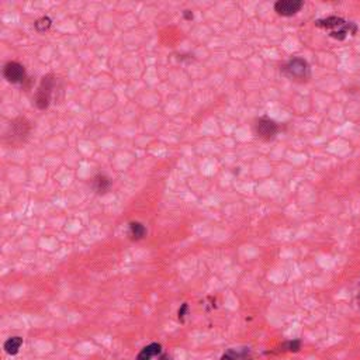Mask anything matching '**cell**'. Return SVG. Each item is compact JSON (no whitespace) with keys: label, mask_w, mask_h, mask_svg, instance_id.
I'll return each instance as SVG.
<instances>
[{"label":"cell","mask_w":360,"mask_h":360,"mask_svg":"<svg viewBox=\"0 0 360 360\" xmlns=\"http://www.w3.org/2000/svg\"><path fill=\"white\" fill-rule=\"evenodd\" d=\"M54 86H55V76L54 75L44 76L43 80H41V85L38 87L37 96H36V104H37V107L40 110L48 109Z\"/></svg>","instance_id":"1"},{"label":"cell","mask_w":360,"mask_h":360,"mask_svg":"<svg viewBox=\"0 0 360 360\" xmlns=\"http://www.w3.org/2000/svg\"><path fill=\"white\" fill-rule=\"evenodd\" d=\"M284 74L293 79L305 80L310 78V67L303 58H294L284 65Z\"/></svg>","instance_id":"2"},{"label":"cell","mask_w":360,"mask_h":360,"mask_svg":"<svg viewBox=\"0 0 360 360\" xmlns=\"http://www.w3.org/2000/svg\"><path fill=\"white\" fill-rule=\"evenodd\" d=\"M279 131V127L273 120H270L268 117H262L255 122V133L259 138L265 141L273 140Z\"/></svg>","instance_id":"3"},{"label":"cell","mask_w":360,"mask_h":360,"mask_svg":"<svg viewBox=\"0 0 360 360\" xmlns=\"http://www.w3.org/2000/svg\"><path fill=\"white\" fill-rule=\"evenodd\" d=\"M304 3L301 0H279L275 3V10L283 17H290L299 13Z\"/></svg>","instance_id":"4"},{"label":"cell","mask_w":360,"mask_h":360,"mask_svg":"<svg viewBox=\"0 0 360 360\" xmlns=\"http://www.w3.org/2000/svg\"><path fill=\"white\" fill-rule=\"evenodd\" d=\"M3 75L10 83H21L25 79V69L19 62H9L3 69Z\"/></svg>","instance_id":"5"},{"label":"cell","mask_w":360,"mask_h":360,"mask_svg":"<svg viewBox=\"0 0 360 360\" xmlns=\"http://www.w3.org/2000/svg\"><path fill=\"white\" fill-rule=\"evenodd\" d=\"M346 24H348V23L343 19H339V17H328V19L318 20L317 23H315V25L319 27V28H328V30L332 28V31L341 30V28H343ZM332 31H331V32H332Z\"/></svg>","instance_id":"6"},{"label":"cell","mask_w":360,"mask_h":360,"mask_svg":"<svg viewBox=\"0 0 360 360\" xmlns=\"http://www.w3.org/2000/svg\"><path fill=\"white\" fill-rule=\"evenodd\" d=\"M160 353H162V346L159 343H151L141 350L137 356V360H152L155 356H159Z\"/></svg>","instance_id":"7"},{"label":"cell","mask_w":360,"mask_h":360,"mask_svg":"<svg viewBox=\"0 0 360 360\" xmlns=\"http://www.w3.org/2000/svg\"><path fill=\"white\" fill-rule=\"evenodd\" d=\"M21 345H23V338H20V336H12V338H9V339L5 342L3 348H5V352H6L7 354L14 356V354L19 353Z\"/></svg>","instance_id":"8"},{"label":"cell","mask_w":360,"mask_h":360,"mask_svg":"<svg viewBox=\"0 0 360 360\" xmlns=\"http://www.w3.org/2000/svg\"><path fill=\"white\" fill-rule=\"evenodd\" d=\"M92 186L93 190L97 194H104V193H107V190L110 189V180H109V177H106L104 175H97L93 179Z\"/></svg>","instance_id":"9"},{"label":"cell","mask_w":360,"mask_h":360,"mask_svg":"<svg viewBox=\"0 0 360 360\" xmlns=\"http://www.w3.org/2000/svg\"><path fill=\"white\" fill-rule=\"evenodd\" d=\"M147 234V230L145 226L142 225L141 222H137V221H133L129 224V237L134 239V241H140L145 237Z\"/></svg>","instance_id":"10"},{"label":"cell","mask_w":360,"mask_h":360,"mask_svg":"<svg viewBox=\"0 0 360 360\" xmlns=\"http://www.w3.org/2000/svg\"><path fill=\"white\" fill-rule=\"evenodd\" d=\"M301 349V342L299 339H294V341H287L284 342L280 346L281 352H299Z\"/></svg>","instance_id":"11"},{"label":"cell","mask_w":360,"mask_h":360,"mask_svg":"<svg viewBox=\"0 0 360 360\" xmlns=\"http://www.w3.org/2000/svg\"><path fill=\"white\" fill-rule=\"evenodd\" d=\"M49 27H51V19H49V17H43V19L37 20V23H36V28H37V31H40V32L47 31Z\"/></svg>","instance_id":"12"},{"label":"cell","mask_w":360,"mask_h":360,"mask_svg":"<svg viewBox=\"0 0 360 360\" xmlns=\"http://www.w3.org/2000/svg\"><path fill=\"white\" fill-rule=\"evenodd\" d=\"M221 360H237V356H235V350H234V349H230V350H226L225 353L221 356Z\"/></svg>","instance_id":"13"},{"label":"cell","mask_w":360,"mask_h":360,"mask_svg":"<svg viewBox=\"0 0 360 360\" xmlns=\"http://www.w3.org/2000/svg\"><path fill=\"white\" fill-rule=\"evenodd\" d=\"M186 311H187V304H183L182 305V310H179V319L183 322L184 321V314H186Z\"/></svg>","instance_id":"14"},{"label":"cell","mask_w":360,"mask_h":360,"mask_svg":"<svg viewBox=\"0 0 360 360\" xmlns=\"http://www.w3.org/2000/svg\"><path fill=\"white\" fill-rule=\"evenodd\" d=\"M183 16L186 20H191L193 19V13L190 12V10H184L183 12Z\"/></svg>","instance_id":"15"},{"label":"cell","mask_w":360,"mask_h":360,"mask_svg":"<svg viewBox=\"0 0 360 360\" xmlns=\"http://www.w3.org/2000/svg\"><path fill=\"white\" fill-rule=\"evenodd\" d=\"M357 304H359V308H360V291L359 294H357Z\"/></svg>","instance_id":"16"}]
</instances>
